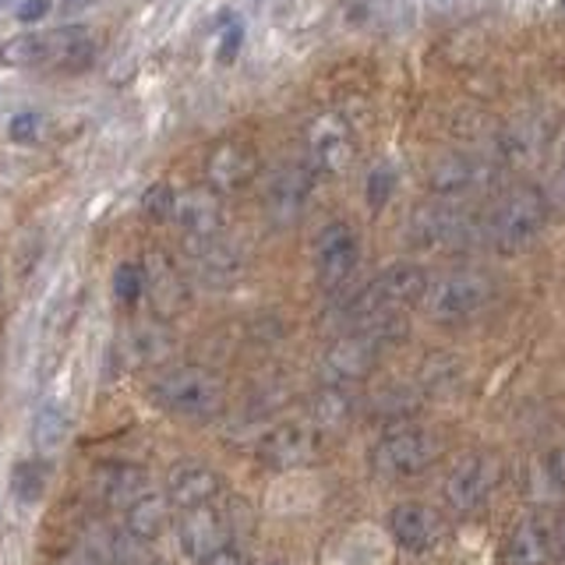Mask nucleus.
<instances>
[{"label": "nucleus", "mask_w": 565, "mask_h": 565, "mask_svg": "<svg viewBox=\"0 0 565 565\" xmlns=\"http://www.w3.org/2000/svg\"><path fill=\"white\" fill-rule=\"evenodd\" d=\"M50 14V0H22L18 4V22H40Z\"/></svg>", "instance_id": "37"}, {"label": "nucleus", "mask_w": 565, "mask_h": 565, "mask_svg": "<svg viewBox=\"0 0 565 565\" xmlns=\"http://www.w3.org/2000/svg\"><path fill=\"white\" fill-rule=\"evenodd\" d=\"M258 177V152L247 138L230 135L220 138L205 156V188L216 194H234L247 184H255Z\"/></svg>", "instance_id": "10"}, {"label": "nucleus", "mask_w": 565, "mask_h": 565, "mask_svg": "<svg viewBox=\"0 0 565 565\" xmlns=\"http://www.w3.org/2000/svg\"><path fill=\"white\" fill-rule=\"evenodd\" d=\"M382 347L371 340L367 332H350L343 340H335L322 353V382L326 385H358L364 382L379 364Z\"/></svg>", "instance_id": "14"}, {"label": "nucleus", "mask_w": 565, "mask_h": 565, "mask_svg": "<svg viewBox=\"0 0 565 565\" xmlns=\"http://www.w3.org/2000/svg\"><path fill=\"white\" fill-rule=\"evenodd\" d=\"M502 481V467L491 452H470L449 470L446 484H441V499L456 512V516H470L494 494Z\"/></svg>", "instance_id": "9"}, {"label": "nucleus", "mask_w": 565, "mask_h": 565, "mask_svg": "<svg viewBox=\"0 0 565 565\" xmlns=\"http://www.w3.org/2000/svg\"><path fill=\"white\" fill-rule=\"evenodd\" d=\"M547 226V199L537 188H512L481 220V237L499 255H526Z\"/></svg>", "instance_id": "2"}, {"label": "nucleus", "mask_w": 565, "mask_h": 565, "mask_svg": "<svg viewBox=\"0 0 565 565\" xmlns=\"http://www.w3.org/2000/svg\"><path fill=\"white\" fill-rule=\"evenodd\" d=\"M170 223L181 230L184 244L216 237L226 230V216H223V199L212 188H188L173 194V212Z\"/></svg>", "instance_id": "13"}, {"label": "nucleus", "mask_w": 565, "mask_h": 565, "mask_svg": "<svg viewBox=\"0 0 565 565\" xmlns=\"http://www.w3.org/2000/svg\"><path fill=\"white\" fill-rule=\"evenodd\" d=\"M146 290L156 297V305H177V297H181V290H184V279L167 258H159L146 273Z\"/></svg>", "instance_id": "29"}, {"label": "nucleus", "mask_w": 565, "mask_h": 565, "mask_svg": "<svg viewBox=\"0 0 565 565\" xmlns=\"http://www.w3.org/2000/svg\"><path fill=\"white\" fill-rule=\"evenodd\" d=\"M393 184H396L393 170H385V167L371 170V177H367V202L375 205V209H382L388 202V194H393Z\"/></svg>", "instance_id": "34"}, {"label": "nucleus", "mask_w": 565, "mask_h": 565, "mask_svg": "<svg viewBox=\"0 0 565 565\" xmlns=\"http://www.w3.org/2000/svg\"><path fill=\"white\" fill-rule=\"evenodd\" d=\"M406 234L424 252H463L473 241H481V223L449 199H441L435 205L414 209Z\"/></svg>", "instance_id": "7"}, {"label": "nucleus", "mask_w": 565, "mask_h": 565, "mask_svg": "<svg viewBox=\"0 0 565 565\" xmlns=\"http://www.w3.org/2000/svg\"><path fill=\"white\" fill-rule=\"evenodd\" d=\"M441 456V441L435 431L420 428V424H393L371 449V470L385 481H406L424 470H431Z\"/></svg>", "instance_id": "6"}, {"label": "nucleus", "mask_w": 565, "mask_h": 565, "mask_svg": "<svg viewBox=\"0 0 565 565\" xmlns=\"http://www.w3.org/2000/svg\"><path fill=\"white\" fill-rule=\"evenodd\" d=\"M428 287V273L414 262H396L382 269L375 279L353 294V300L347 305V318L353 322V329L371 322V318L382 315H403L406 308L420 305V294Z\"/></svg>", "instance_id": "5"}, {"label": "nucleus", "mask_w": 565, "mask_h": 565, "mask_svg": "<svg viewBox=\"0 0 565 565\" xmlns=\"http://www.w3.org/2000/svg\"><path fill=\"white\" fill-rule=\"evenodd\" d=\"M562 8H565V0H562Z\"/></svg>", "instance_id": "42"}, {"label": "nucleus", "mask_w": 565, "mask_h": 565, "mask_svg": "<svg viewBox=\"0 0 565 565\" xmlns=\"http://www.w3.org/2000/svg\"><path fill=\"white\" fill-rule=\"evenodd\" d=\"M491 181V170L484 159L473 156H446L428 170V188L438 199H467V194L481 191Z\"/></svg>", "instance_id": "20"}, {"label": "nucleus", "mask_w": 565, "mask_h": 565, "mask_svg": "<svg viewBox=\"0 0 565 565\" xmlns=\"http://www.w3.org/2000/svg\"><path fill=\"white\" fill-rule=\"evenodd\" d=\"M252 565H287V562H252Z\"/></svg>", "instance_id": "40"}, {"label": "nucleus", "mask_w": 565, "mask_h": 565, "mask_svg": "<svg viewBox=\"0 0 565 565\" xmlns=\"http://www.w3.org/2000/svg\"><path fill=\"white\" fill-rule=\"evenodd\" d=\"M152 488L149 473L141 467H131V463H110L96 473V494L99 502L114 505V509H128L135 499H141Z\"/></svg>", "instance_id": "22"}, {"label": "nucleus", "mask_w": 565, "mask_h": 565, "mask_svg": "<svg viewBox=\"0 0 565 565\" xmlns=\"http://www.w3.org/2000/svg\"><path fill=\"white\" fill-rule=\"evenodd\" d=\"M358 414V399H353L350 385H322L311 399V428L315 431H343Z\"/></svg>", "instance_id": "24"}, {"label": "nucleus", "mask_w": 565, "mask_h": 565, "mask_svg": "<svg viewBox=\"0 0 565 565\" xmlns=\"http://www.w3.org/2000/svg\"><path fill=\"white\" fill-rule=\"evenodd\" d=\"M71 8H88V4H99V0H67Z\"/></svg>", "instance_id": "39"}, {"label": "nucleus", "mask_w": 565, "mask_h": 565, "mask_svg": "<svg viewBox=\"0 0 565 565\" xmlns=\"http://www.w3.org/2000/svg\"><path fill=\"white\" fill-rule=\"evenodd\" d=\"M555 555H562V558H565V523L555 530Z\"/></svg>", "instance_id": "38"}, {"label": "nucleus", "mask_w": 565, "mask_h": 565, "mask_svg": "<svg viewBox=\"0 0 565 565\" xmlns=\"http://www.w3.org/2000/svg\"><path fill=\"white\" fill-rule=\"evenodd\" d=\"M114 290H117V300L135 305V300L146 294V269H141L138 262H124L114 276Z\"/></svg>", "instance_id": "31"}, {"label": "nucleus", "mask_w": 565, "mask_h": 565, "mask_svg": "<svg viewBox=\"0 0 565 565\" xmlns=\"http://www.w3.org/2000/svg\"><path fill=\"white\" fill-rule=\"evenodd\" d=\"M188 252H191L194 279L205 282V287H216V290L234 287L247 273V255L241 252V244L234 237H226V230L216 237L188 244Z\"/></svg>", "instance_id": "12"}, {"label": "nucleus", "mask_w": 565, "mask_h": 565, "mask_svg": "<svg viewBox=\"0 0 565 565\" xmlns=\"http://www.w3.org/2000/svg\"><path fill=\"white\" fill-rule=\"evenodd\" d=\"M173 194L177 188L170 184H152L146 194H141V212L156 223H170V212H173Z\"/></svg>", "instance_id": "32"}, {"label": "nucleus", "mask_w": 565, "mask_h": 565, "mask_svg": "<svg viewBox=\"0 0 565 565\" xmlns=\"http://www.w3.org/2000/svg\"><path fill=\"white\" fill-rule=\"evenodd\" d=\"M35 131H40V117H35V114H22V117L11 120V138L14 141H32Z\"/></svg>", "instance_id": "36"}, {"label": "nucleus", "mask_w": 565, "mask_h": 565, "mask_svg": "<svg viewBox=\"0 0 565 565\" xmlns=\"http://www.w3.org/2000/svg\"><path fill=\"white\" fill-rule=\"evenodd\" d=\"M223 491V473L202 459H181L167 470V502L177 509H199L216 502Z\"/></svg>", "instance_id": "18"}, {"label": "nucleus", "mask_w": 565, "mask_h": 565, "mask_svg": "<svg viewBox=\"0 0 565 565\" xmlns=\"http://www.w3.org/2000/svg\"><path fill=\"white\" fill-rule=\"evenodd\" d=\"M537 470H541V484L552 494H558V499H565V449L547 452Z\"/></svg>", "instance_id": "33"}, {"label": "nucleus", "mask_w": 565, "mask_h": 565, "mask_svg": "<svg viewBox=\"0 0 565 565\" xmlns=\"http://www.w3.org/2000/svg\"><path fill=\"white\" fill-rule=\"evenodd\" d=\"M173 353V335L163 326H131L120 332L117 340V364L128 371H141V367H156L163 364Z\"/></svg>", "instance_id": "21"}, {"label": "nucleus", "mask_w": 565, "mask_h": 565, "mask_svg": "<svg viewBox=\"0 0 565 565\" xmlns=\"http://www.w3.org/2000/svg\"><path fill=\"white\" fill-rule=\"evenodd\" d=\"M202 565H252V558H247V555L241 552V547H237L234 541H230L226 547H220L216 555H209Z\"/></svg>", "instance_id": "35"}, {"label": "nucleus", "mask_w": 565, "mask_h": 565, "mask_svg": "<svg viewBox=\"0 0 565 565\" xmlns=\"http://www.w3.org/2000/svg\"><path fill=\"white\" fill-rule=\"evenodd\" d=\"M353 163V135L340 117H318L308 131V170L315 173H343Z\"/></svg>", "instance_id": "19"}, {"label": "nucleus", "mask_w": 565, "mask_h": 565, "mask_svg": "<svg viewBox=\"0 0 565 565\" xmlns=\"http://www.w3.org/2000/svg\"><path fill=\"white\" fill-rule=\"evenodd\" d=\"M230 541H234V534H230L223 509H212V502L199 509H184V520L177 526V544H181V552L194 565H202L209 555H216Z\"/></svg>", "instance_id": "17"}, {"label": "nucleus", "mask_w": 565, "mask_h": 565, "mask_svg": "<svg viewBox=\"0 0 565 565\" xmlns=\"http://www.w3.org/2000/svg\"><path fill=\"white\" fill-rule=\"evenodd\" d=\"M494 300V279L477 269H456L446 276H428V287L420 294L424 315L438 326H463L481 315Z\"/></svg>", "instance_id": "4"}, {"label": "nucleus", "mask_w": 565, "mask_h": 565, "mask_svg": "<svg viewBox=\"0 0 565 565\" xmlns=\"http://www.w3.org/2000/svg\"><path fill=\"white\" fill-rule=\"evenodd\" d=\"M555 558V530L547 520L530 516L509 537V562L512 565H547Z\"/></svg>", "instance_id": "23"}, {"label": "nucleus", "mask_w": 565, "mask_h": 565, "mask_svg": "<svg viewBox=\"0 0 565 565\" xmlns=\"http://www.w3.org/2000/svg\"><path fill=\"white\" fill-rule=\"evenodd\" d=\"M124 526L131 530L135 537L141 541H156L163 530L170 526V502H167V494H159L156 488H149L141 499H135L128 509H124Z\"/></svg>", "instance_id": "25"}, {"label": "nucleus", "mask_w": 565, "mask_h": 565, "mask_svg": "<svg viewBox=\"0 0 565 565\" xmlns=\"http://www.w3.org/2000/svg\"><path fill=\"white\" fill-rule=\"evenodd\" d=\"M110 558H114V565H152L149 541L135 537L128 526L114 530L110 534Z\"/></svg>", "instance_id": "30"}, {"label": "nucleus", "mask_w": 565, "mask_h": 565, "mask_svg": "<svg viewBox=\"0 0 565 565\" xmlns=\"http://www.w3.org/2000/svg\"><path fill=\"white\" fill-rule=\"evenodd\" d=\"M308 199H311V170H308V163H282L269 177V184L262 188V212H265V220H269L273 226L287 230V226H294L300 216H305Z\"/></svg>", "instance_id": "11"}, {"label": "nucleus", "mask_w": 565, "mask_h": 565, "mask_svg": "<svg viewBox=\"0 0 565 565\" xmlns=\"http://www.w3.org/2000/svg\"><path fill=\"white\" fill-rule=\"evenodd\" d=\"M311 269L315 282L326 294H340L350 287V279L361 269V237L358 230L343 220H332L318 230L311 244Z\"/></svg>", "instance_id": "8"}, {"label": "nucleus", "mask_w": 565, "mask_h": 565, "mask_svg": "<svg viewBox=\"0 0 565 565\" xmlns=\"http://www.w3.org/2000/svg\"><path fill=\"white\" fill-rule=\"evenodd\" d=\"M149 393L163 411L184 420H216L226 411V382L202 364L163 367Z\"/></svg>", "instance_id": "3"}, {"label": "nucleus", "mask_w": 565, "mask_h": 565, "mask_svg": "<svg viewBox=\"0 0 565 565\" xmlns=\"http://www.w3.org/2000/svg\"><path fill=\"white\" fill-rule=\"evenodd\" d=\"M96 40L85 25H61L46 32H29L0 46V64L35 67V71H85L93 64Z\"/></svg>", "instance_id": "1"}, {"label": "nucleus", "mask_w": 565, "mask_h": 565, "mask_svg": "<svg viewBox=\"0 0 565 565\" xmlns=\"http://www.w3.org/2000/svg\"><path fill=\"white\" fill-rule=\"evenodd\" d=\"M64 438H67V414L61 411V406H43V411L35 414V420H32L35 449L53 452V449L64 446Z\"/></svg>", "instance_id": "28"}, {"label": "nucleus", "mask_w": 565, "mask_h": 565, "mask_svg": "<svg viewBox=\"0 0 565 565\" xmlns=\"http://www.w3.org/2000/svg\"><path fill=\"white\" fill-rule=\"evenodd\" d=\"M388 534L393 541L411 555H428L431 547L441 544V534H446V523L441 516L424 502H399L388 512Z\"/></svg>", "instance_id": "16"}, {"label": "nucleus", "mask_w": 565, "mask_h": 565, "mask_svg": "<svg viewBox=\"0 0 565 565\" xmlns=\"http://www.w3.org/2000/svg\"><path fill=\"white\" fill-rule=\"evenodd\" d=\"M420 388H406V385H393L385 388V393L375 396V417H382L385 424H403L411 420L414 411H417V399Z\"/></svg>", "instance_id": "27"}, {"label": "nucleus", "mask_w": 565, "mask_h": 565, "mask_svg": "<svg viewBox=\"0 0 565 565\" xmlns=\"http://www.w3.org/2000/svg\"><path fill=\"white\" fill-rule=\"evenodd\" d=\"M318 456V431L311 424H276L258 441V459L273 470H300L315 463Z\"/></svg>", "instance_id": "15"}, {"label": "nucleus", "mask_w": 565, "mask_h": 565, "mask_svg": "<svg viewBox=\"0 0 565 565\" xmlns=\"http://www.w3.org/2000/svg\"><path fill=\"white\" fill-rule=\"evenodd\" d=\"M0 4H8V0H0Z\"/></svg>", "instance_id": "41"}, {"label": "nucleus", "mask_w": 565, "mask_h": 565, "mask_svg": "<svg viewBox=\"0 0 565 565\" xmlns=\"http://www.w3.org/2000/svg\"><path fill=\"white\" fill-rule=\"evenodd\" d=\"M459 385H463V361H459L456 353H431V358L420 364L417 388L424 396L449 399L459 393Z\"/></svg>", "instance_id": "26"}]
</instances>
